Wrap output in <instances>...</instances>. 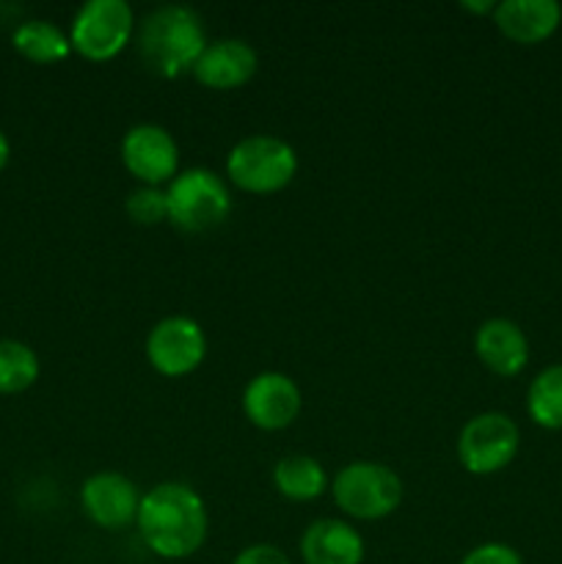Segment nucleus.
Returning a JSON list of instances; mask_svg holds the SVG:
<instances>
[{
	"label": "nucleus",
	"mask_w": 562,
	"mask_h": 564,
	"mask_svg": "<svg viewBox=\"0 0 562 564\" xmlns=\"http://www.w3.org/2000/svg\"><path fill=\"white\" fill-rule=\"evenodd\" d=\"M138 532L149 551L163 560H187L207 540V507L185 482H160L141 496Z\"/></svg>",
	"instance_id": "f257e3e1"
},
{
	"label": "nucleus",
	"mask_w": 562,
	"mask_h": 564,
	"mask_svg": "<svg viewBox=\"0 0 562 564\" xmlns=\"http://www.w3.org/2000/svg\"><path fill=\"white\" fill-rule=\"evenodd\" d=\"M207 47V31L191 6L165 3L149 11L138 28V53L143 64L163 77L193 69Z\"/></svg>",
	"instance_id": "f03ea898"
},
{
	"label": "nucleus",
	"mask_w": 562,
	"mask_h": 564,
	"mask_svg": "<svg viewBox=\"0 0 562 564\" xmlns=\"http://www.w3.org/2000/svg\"><path fill=\"white\" fill-rule=\"evenodd\" d=\"M334 501L345 516L378 521L391 516L402 501V482L389 466L372 460L347 463L331 482Z\"/></svg>",
	"instance_id": "7ed1b4c3"
},
{
	"label": "nucleus",
	"mask_w": 562,
	"mask_h": 564,
	"mask_svg": "<svg viewBox=\"0 0 562 564\" xmlns=\"http://www.w3.org/2000/svg\"><path fill=\"white\" fill-rule=\"evenodd\" d=\"M165 204L174 226L185 231H207L229 218L231 193L215 171L187 169L169 182Z\"/></svg>",
	"instance_id": "20e7f679"
},
{
	"label": "nucleus",
	"mask_w": 562,
	"mask_h": 564,
	"mask_svg": "<svg viewBox=\"0 0 562 564\" xmlns=\"http://www.w3.org/2000/svg\"><path fill=\"white\" fill-rule=\"evenodd\" d=\"M298 171V154L275 135H248L231 147L226 158V174L248 193H275L292 182Z\"/></svg>",
	"instance_id": "39448f33"
},
{
	"label": "nucleus",
	"mask_w": 562,
	"mask_h": 564,
	"mask_svg": "<svg viewBox=\"0 0 562 564\" xmlns=\"http://www.w3.org/2000/svg\"><path fill=\"white\" fill-rule=\"evenodd\" d=\"M521 446V430L507 413H477L457 435V457L472 474H496L510 466Z\"/></svg>",
	"instance_id": "423d86ee"
},
{
	"label": "nucleus",
	"mask_w": 562,
	"mask_h": 564,
	"mask_svg": "<svg viewBox=\"0 0 562 564\" xmlns=\"http://www.w3.org/2000/svg\"><path fill=\"white\" fill-rule=\"evenodd\" d=\"M136 28L127 0H88L75 11L69 42L88 61H108L121 53Z\"/></svg>",
	"instance_id": "0eeeda50"
},
{
	"label": "nucleus",
	"mask_w": 562,
	"mask_h": 564,
	"mask_svg": "<svg viewBox=\"0 0 562 564\" xmlns=\"http://www.w3.org/2000/svg\"><path fill=\"white\" fill-rule=\"evenodd\" d=\"M207 352V336L196 319L185 314L163 317L147 336V358L165 378L191 375Z\"/></svg>",
	"instance_id": "6e6552de"
},
{
	"label": "nucleus",
	"mask_w": 562,
	"mask_h": 564,
	"mask_svg": "<svg viewBox=\"0 0 562 564\" xmlns=\"http://www.w3.org/2000/svg\"><path fill=\"white\" fill-rule=\"evenodd\" d=\"M121 163L143 185L160 187L176 176L180 149L165 127L143 121V124L130 127L121 138Z\"/></svg>",
	"instance_id": "1a4fd4ad"
},
{
	"label": "nucleus",
	"mask_w": 562,
	"mask_h": 564,
	"mask_svg": "<svg viewBox=\"0 0 562 564\" xmlns=\"http://www.w3.org/2000/svg\"><path fill=\"white\" fill-rule=\"evenodd\" d=\"M303 408L301 389L284 372H259L242 391V411L259 430H284L298 419Z\"/></svg>",
	"instance_id": "9d476101"
},
{
	"label": "nucleus",
	"mask_w": 562,
	"mask_h": 564,
	"mask_svg": "<svg viewBox=\"0 0 562 564\" xmlns=\"http://www.w3.org/2000/svg\"><path fill=\"white\" fill-rule=\"evenodd\" d=\"M80 505L86 516L102 529H125L138 518L141 496L132 479L116 471H99L80 488Z\"/></svg>",
	"instance_id": "9b49d317"
},
{
	"label": "nucleus",
	"mask_w": 562,
	"mask_h": 564,
	"mask_svg": "<svg viewBox=\"0 0 562 564\" xmlns=\"http://www.w3.org/2000/svg\"><path fill=\"white\" fill-rule=\"evenodd\" d=\"M259 55L242 39H215L207 42L204 53L193 64V75L202 86L209 88H237L257 75Z\"/></svg>",
	"instance_id": "f8f14e48"
},
{
	"label": "nucleus",
	"mask_w": 562,
	"mask_h": 564,
	"mask_svg": "<svg viewBox=\"0 0 562 564\" xmlns=\"http://www.w3.org/2000/svg\"><path fill=\"white\" fill-rule=\"evenodd\" d=\"M474 352L490 372L512 378L529 361V339L521 325L507 317H490L474 334Z\"/></svg>",
	"instance_id": "ddd939ff"
},
{
	"label": "nucleus",
	"mask_w": 562,
	"mask_h": 564,
	"mask_svg": "<svg viewBox=\"0 0 562 564\" xmlns=\"http://www.w3.org/2000/svg\"><path fill=\"white\" fill-rule=\"evenodd\" d=\"M494 22L512 42L538 44L560 28L562 6L556 0H501L496 3Z\"/></svg>",
	"instance_id": "4468645a"
},
{
	"label": "nucleus",
	"mask_w": 562,
	"mask_h": 564,
	"mask_svg": "<svg viewBox=\"0 0 562 564\" xmlns=\"http://www.w3.org/2000/svg\"><path fill=\"white\" fill-rule=\"evenodd\" d=\"M301 556L306 564H361L364 538L347 521L320 518L303 532Z\"/></svg>",
	"instance_id": "2eb2a0df"
},
{
	"label": "nucleus",
	"mask_w": 562,
	"mask_h": 564,
	"mask_svg": "<svg viewBox=\"0 0 562 564\" xmlns=\"http://www.w3.org/2000/svg\"><path fill=\"white\" fill-rule=\"evenodd\" d=\"M273 485L290 501H312L325 494L328 477L320 460L309 455H287L275 463Z\"/></svg>",
	"instance_id": "dca6fc26"
},
{
	"label": "nucleus",
	"mask_w": 562,
	"mask_h": 564,
	"mask_svg": "<svg viewBox=\"0 0 562 564\" xmlns=\"http://www.w3.org/2000/svg\"><path fill=\"white\" fill-rule=\"evenodd\" d=\"M17 53L25 55L33 64H55L69 55L72 42L55 22L50 20H28L11 36Z\"/></svg>",
	"instance_id": "f3484780"
},
{
	"label": "nucleus",
	"mask_w": 562,
	"mask_h": 564,
	"mask_svg": "<svg viewBox=\"0 0 562 564\" xmlns=\"http://www.w3.org/2000/svg\"><path fill=\"white\" fill-rule=\"evenodd\" d=\"M527 411L534 424L562 430V364L540 369L527 391Z\"/></svg>",
	"instance_id": "a211bd4d"
},
{
	"label": "nucleus",
	"mask_w": 562,
	"mask_h": 564,
	"mask_svg": "<svg viewBox=\"0 0 562 564\" xmlns=\"http://www.w3.org/2000/svg\"><path fill=\"white\" fill-rule=\"evenodd\" d=\"M39 356L17 339H0V394H20L39 380Z\"/></svg>",
	"instance_id": "6ab92c4d"
},
{
	"label": "nucleus",
	"mask_w": 562,
	"mask_h": 564,
	"mask_svg": "<svg viewBox=\"0 0 562 564\" xmlns=\"http://www.w3.org/2000/svg\"><path fill=\"white\" fill-rule=\"evenodd\" d=\"M125 207H127V215L141 226H154L160 224V220L169 218L165 191H160V187H149V185L136 187V191L127 196Z\"/></svg>",
	"instance_id": "aec40b11"
},
{
	"label": "nucleus",
	"mask_w": 562,
	"mask_h": 564,
	"mask_svg": "<svg viewBox=\"0 0 562 564\" xmlns=\"http://www.w3.org/2000/svg\"><path fill=\"white\" fill-rule=\"evenodd\" d=\"M461 564H523L521 554L507 543H483L468 551Z\"/></svg>",
	"instance_id": "412c9836"
},
{
	"label": "nucleus",
	"mask_w": 562,
	"mask_h": 564,
	"mask_svg": "<svg viewBox=\"0 0 562 564\" xmlns=\"http://www.w3.org/2000/svg\"><path fill=\"white\" fill-rule=\"evenodd\" d=\"M231 564H292L290 556L284 554L281 549L270 543H257V545H248L242 549L240 554L231 560Z\"/></svg>",
	"instance_id": "4be33fe9"
},
{
	"label": "nucleus",
	"mask_w": 562,
	"mask_h": 564,
	"mask_svg": "<svg viewBox=\"0 0 562 564\" xmlns=\"http://www.w3.org/2000/svg\"><path fill=\"white\" fill-rule=\"evenodd\" d=\"M463 9L479 11V14H494L496 3H494V0H483V3H472V0H466V3H463Z\"/></svg>",
	"instance_id": "5701e85b"
},
{
	"label": "nucleus",
	"mask_w": 562,
	"mask_h": 564,
	"mask_svg": "<svg viewBox=\"0 0 562 564\" xmlns=\"http://www.w3.org/2000/svg\"><path fill=\"white\" fill-rule=\"evenodd\" d=\"M9 158H11V147H9V138H6V132L0 130V171L9 165Z\"/></svg>",
	"instance_id": "b1692460"
}]
</instances>
